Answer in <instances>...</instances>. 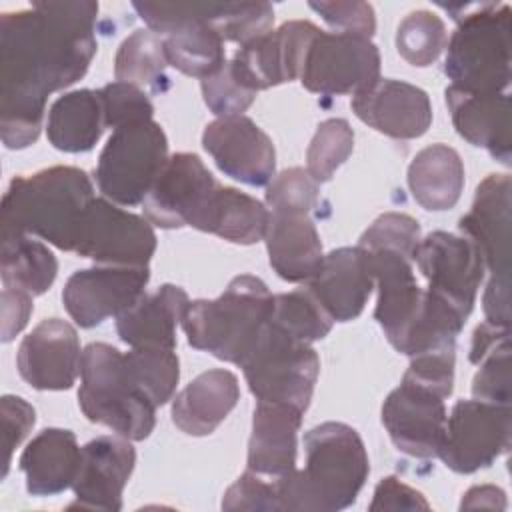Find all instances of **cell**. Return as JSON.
Listing matches in <instances>:
<instances>
[{
    "label": "cell",
    "instance_id": "1",
    "mask_svg": "<svg viewBox=\"0 0 512 512\" xmlns=\"http://www.w3.org/2000/svg\"><path fill=\"white\" fill-rule=\"evenodd\" d=\"M98 4L36 2L0 18V134L10 150L38 140L46 98L80 80L94 54Z\"/></svg>",
    "mask_w": 512,
    "mask_h": 512
},
{
    "label": "cell",
    "instance_id": "2",
    "mask_svg": "<svg viewBox=\"0 0 512 512\" xmlns=\"http://www.w3.org/2000/svg\"><path fill=\"white\" fill-rule=\"evenodd\" d=\"M306 466L274 482L282 512H336L354 504L370 466L358 432L342 422H324L304 436Z\"/></svg>",
    "mask_w": 512,
    "mask_h": 512
},
{
    "label": "cell",
    "instance_id": "3",
    "mask_svg": "<svg viewBox=\"0 0 512 512\" xmlns=\"http://www.w3.org/2000/svg\"><path fill=\"white\" fill-rule=\"evenodd\" d=\"M94 198L88 174L74 166L16 176L2 198V236L34 234L74 252Z\"/></svg>",
    "mask_w": 512,
    "mask_h": 512
},
{
    "label": "cell",
    "instance_id": "4",
    "mask_svg": "<svg viewBox=\"0 0 512 512\" xmlns=\"http://www.w3.org/2000/svg\"><path fill=\"white\" fill-rule=\"evenodd\" d=\"M274 296L250 274L236 276L214 300H194L182 316L188 344L212 356L242 364L272 314Z\"/></svg>",
    "mask_w": 512,
    "mask_h": 512
},
{
    "label": "cell",
    "instance_id": "5",
    "mask_svg": "<svg viewBox=\"0 0 512 512\" xmlns=\"http://www.w3.org/2000/svg\"><path fill=\"white\" fill-rule=\"evenodd\" d=\"M78 404L90 422L104 424L128 440H144L156 424V404L138 388L124 354L94 342L82 350Z\"/></svg>",
    "mask_w": 512,
    "mask_h": 512
},
{
    "label": "cell",
    "instance_id": "6",
    "mask_svg": "<svg viewBox=\"0 0 512 512\" xmlns=\"http://www.w3.org/2000/svg\"><path fill=\"white\" fill-rule=\"evenodd\" d=\"M444 74L466 92H506L510 86V6L474 4L454 16Z\"/></svg>",
    "mask_w": 512,
    "mask_h": 512
},
{
    "label": "cell",
    "instance_id": "7",
    "mask_svg": "<svg viewBox=\"0 0 512 512\" xmlns=\"http://www.w3.org/2000/svg\"><path fill=\"white\" fill-rule=\"evenodd\" d=\"M168 162V140L154 120L116 128L100 152L96 184L102 196L120 206L144 202Z\"/></svg>",
    "mask_w": 512,
    "mask_h": 512
},
{
    "label": "cell",
    "instance_id": "8",
    "mask_svg": "<svg viewBox=\"0 0 512 512\" xmlns=\"http://www.w3.org/2000/svg\"><path fill=\"white\" fill-rule=\"evenodd\" d=\"M250 392L258 400L308 408L320 372L316 350L266 322L254 348L240 364Z\"/></svg>",
    "mask_w": 512,
    "mask_h": 512
},
{
    "label": "cell",
    "instance_id": "9",
    "mask_svg": "<svg viewBox=\"0 0 512 512\" xmlns=\"http://www.w3.org/2000/svg\"><path fill=\"white\" fill-rule=\"evenodd\" d=\"M380 80V52L370 38L322 32L312 38L300 82L306 90L324 96L360 94Z\"/></svg>",
    "mask_w": 512,
    "mask_h": 512
},
{
    "label": "cell",
    "instance_id": "10",
    "mask_svg": "<svg viewBox=\"0 0 512 512\" xmlns=\"http://www.w3.org/2000/svg\"><path fill=\"white\" fill-rule=\"evenodd\" d=\"M510 446V406L460 400L446 418L442 462L460 474L490 466Z\"/></svg>",
    "mask_w": 512,
    "mask_h": 512
},
{
    "label": "cell",
    "instance_id": "11",
    "mask_svg": "<svg viewBox=\"0 0 512 512\" xmlns=\"http://www.w3.org/2000/svg\"><path fill=\"white\" fill-rule=\"evenodd\" d=\"M412 260L428 280V292L468 318L486 270L478 248L466 236L438 230L420 240Z\"/></svg>",
    "mask_w": 512,
    "mask_h": 512
},
{
    "label": "cell",
    "instance_id": "12",
    "mask_svg": "<svg viewBox=\"0 0 512 512\" xmlns=\"http://www.w3.org/2000/svg\"><path fill=\"white\" fill-rule=\"evenodd\" d=\"M154 250L150 222L102 196L94 198L74 252L102 266H148Z\"/></svg>",
    "mask_w": 512,
    "mask_h": 512
},
{
    "label": "cell",
    "instance_id": "13",
    "mask_svg": "<svg viewBox=\"0 0 512 512\" xmlns=\"http://www.w3.org/2000/svg\"><path fill=\"white\" fill-rule=\"evenodd\" d=\"M218 188L196 154L178 152L168 158L142 202L146 220L160 228H196Z\"/></svg>",
    "mask_w": 512,
    "mask_h": 512
},
{
    "label": "cell",
    "instance_id": "14",
    "mask_svg": "<svg viewBox=\"0 0 512 512\" xmlns=\"http://www.w3.org/2000/svg\"><path fill=\"white\" fill-rule=\"evenodd\" d=\"M148 280V266H96L78 270L68 278L62 302L78 326L92 328L128 310L146 292Z\"/></svg>",
    "mask_w": 512,
    "mask_h": 512
},
{
    "label": "cell",
    "instance_id": "15",
    "mask_svg": "<svg viewBox=\"0 0 512 512\" xmlns=\"http://www.w3.org/2000/svg\"><path fill=\"white\" fill-rule=\"evenodd\" d=\"M308 20H290L240 46L230 60L238 80L252 92L300 78L312 38L318 34Z\"/></svg>",
    "mask_w": 512,
    "mask_h": 512
},
{
    "label": "cell",
    "instance_id": "16",
    "mask_svg": "<svg viewBox=\"0 0 512 512\" xmlns=\"http://www.w3.org/2000/svg\"><path fill=\"white\" fill-rule=\"evenodd\" d=\"M444 398L402 380L382 404V424L394 446L412 458L438 456L446 432Z\"/></svg>",
    "mask_w": 512,
    "mask_h": 512
},
{
    "label": "cell",
    "instance_id": "17",
    "mask_svg": "<svg viewBox=\"0 0 512 512\" xmlns=\"http://www.w3.org/2000/svg\"><path fill=\"white\" fill-rule=\"evenodd\" d=\"M202 146L216 166L246 186H266L274 178L276 152L268 134L246 116L216 118L204 128Z\"/></svg>",
    "mask_w": 512,
    "mask_h": 512
},
{
    "label": "cell",
    "instance_id": "18",
    "mask_svg": "<svg viewBox=\"0 0 512 512\" xmlns=\"http://www.w3.org/2000/svg\"><path fill=\"white\" fill-rule=\"evenodd\" d=\"M460 232L478 248L488 282L510 284V176L490 174L476 188L468 214L460 218Z\"/></svg>",
    "mask_w": 512,
    "mask_h": 512
},
{
    "label": "cell",
    "instance_id": "19",
    "mask_svg": "<svg viewBox=\"0 0 512 512\" xmlns=\"http://www.w3.org/2000/svg\"><path fill=\"white\" fill-rule=\"evenodd\" d=\"M16 366L24 382L36 390H68L82 366L76 330L60 320H42L20 342Z\"/></svg>",
    "mask_w": 512,
    "mask_h": 512
},
{
    "label": "cell",
    "instance_id": "20",
    "mask_svg": "<svg viewBox=\"0 0 512 512\" xmlns=\"http://www.w3.org/2000/svg\"><path fill=\"white\" fill-rule=\"evenodd\" d=\"M136 464V452L124 436H98L80 448V466L72 490V506L120 510L122 492Z\"/></svg>",
    "mask_w": 512,
    "mask_h": 512
},
{
    "label": "cell",
    "instance_id": "21",
    "mask_svg": "<svg viewBox=\"0 0 512 512\" xmlns=\"http://www.w3.org/2000/svg\"><path fill=\"white\" fill-rule=\"evenodd\" d=\"M352 110L370 128L398 140L418 138L432 124L428 94L392 78H380L368 90L352 96Z\"/></svg>",
    "mask_w": 512,
    "mask_h": 512
},
{
    "label": "cell",
    "instance_id": "22",
    "mask_svg": "<svg viewBox=\"0 0 512 512\" xmlns=\"http://www.w3.org/2000/svg\"><path fill=\"white\" fill-rule=\"evenodd\" d=\"M370 274L378 288L374 318L388 342L398 350L408 328L420 312L424 290L418 286L412 260L390 250H364Z\"/></svg>",
    "mask_w": 512,
    "mask_h": 512
},
{
    "label": "cell",
    "instance_id": "23",
    "mask_svg": "<svg viewBox=\"0 0 512 512\" xmlns=\"http://www.w3.org/2000/svg\"><path fill=\"white\" fill-rule=\"evenodd\" d=\"M372 288L374 278L366 252L360 246L332 250L308 280V290L334 322L358 318Z\"/></svg>",
    "mask_w": 512,
    "mask_h": 512
},
{
    "label": "cell",
    "instance_id": "24",
    "mask_svg": "<svg viewBox=\"0 0 512 512\" xmlns=\"http://www.w3.org/2000/svg\"><path fill=\"white\" fill-rule=\"evenodd\" d=\"M302 414L292 404L258 400L248 440L246 468L250 472L276 480L296 468V438Z\"/></svg>",
    "mask_w": 512,
    "mask_h": 512
},
{
    "label": "cell",
    "instance_id": "25",
    "mask_svg": "<svg viewBox=\"0 0 512 512\" xmlns=\"http://www.w3.org/2000/svg\"><path fill=\"white\" fill-rule=\"evenodd\" d=\"M446 104L456 132L478 148H486L502 164H510V98L508 92H466L446 88Z\"/></svg>",
    "mask_w": 512,
    "mask_h": 512
},
{
    "label": "cell",
    "instance_id": "26",
    "mask_svg": "<svg viewBox=\"0 0 512 512\" xmlns=\"http://www.w3.org/2000/svg\"><path fill=\"white\" fill-rule=\"evenodd\" d=\"M188 294L174 284H164L152 294H142L128 310L116 316V332L132 348H176V324L188 308Z\"/></svg>",
    "mask_w": 512,
    "mask_h": 512
},
{
    "label": "cell",
    "instance_id": "27",
    "mask_svg": "<svg viewBox=\"0 0 512 512\" xmlns=\"http://www.w3.org/2000/svg\"><path fill=\"white\" fill-rule=\"evenodd\" d=\"M264 240L270 266L286 282H308L324 260L320 234L308 214L270 212Z\"/></svg>",
    "mask_w": 512,
    "mask_h": 512
},
{
    "label": "cell",
    "instance_id": "28",
    "mask_svg": "<svg viewBox=\"0 0 512 512\" xmlns=\"http://www.w3.org/2000/svg\"><path fill=\"white\" fill-rule=\"evenodd\" d=\"M240 398L236 374L224 368L196 376L172 402V422L188 436L212 434Z\"/></svg>",
    "mask_w": 512,
    "mask_h": 512
},
{
    "label": "cell",
    "instance_id": "29",
    "mask_svg": "<svg viewBox=\"0 0 512 512\" xmlns=\"http://www.w3.org/2000/svg\"><path fill=\"white\" fill-rule=\"evenodd\" d=\"M80 466V448L70 430L46 428L30 440L20 456L26 490L32 496H54L74 484Z\"/></svg>",
    "mask_w": 512,
    "mask_h": 512
},
{
    "label": "cell",
    "instance_id": "30",
    "mask_svg": "<svg viewBox=\"0 0 512 512\" xmlns=\"http://www.w3.org/2000/svg\"><path fill=\"white\" fill-rule=\"evenodd\" d=\"M412 198L426 210H450L464 188V164L458 152L446 144L422 148L408 166Z\"/></svg>",
    "mask_w": 512,
    "mask_h": 512
},
{
    "label": "cell",
    "instance_id": "31",
    "mask_svg": "<svg viewBox=\"0 0 512 512\" xmlns=\"http://www.w3.org/2000/svg\"><path fill=\"white\" fill-rule=\"evenodd\" d=\"M106 128L98 90H72L60 96L48 112L46 134L62 152L92 150Z\"/></svg>",
    "mask_w": 512,
    "mask_h": 512
},
{
    "label": "cell",
    "instance_id": "32",
    "mask_svg": "<svg viewBox=\"0 0 512 512\" xmlns=\"http://www.w3.org/2000/svg\"><path fill=\"white\" fill-rule=\"evenodd\" d=\"M270 210L256 198L228 186H220L212 196L196 230L216 234L234 244H254L264 240Z\"/></svg>",
    "mask_w": 512,
    "mask_h": 512
},
{
    "label": "cell",
    "instance_id": "33",
    "mask_svg": "<svg viewBox=\"0 0 512 512\" xmlns=\"http://www.w3.org/2000/svg\"><path fill=\"white\" fill-rule=\"evenodd\" d=\"M58 272L56 256L30 234L2 236L0 276L4 288L22 290L32 296L44 294Z\"/></svg>",
    "mask_w": 512,
    "mask_h": 512
},
{
    "label": "cell",
    "instance_id": "34",
    "mask_svg": "<svg viewBox=\"0 0 512 512\" xmlns=\"http://www.w3.org/2000/svg\"><path fill=\"white\" fill-rule=\"evenodd\" d=\"M168 66L164 38L152 30H134L118 48L114 76L132 86H156Z\"/></svg>",
    "mask_w": 512,
    "mask_h": 512
},
{
    "label": "cell",
    "instance_id": "35",
    "mask_svg": "<svg viewBox=\"0 0 512 512\" xmlns=\"http://www.w3.org/2000/svg\"><path fill=\"white\" fill-rule=\"evenodd\" d=\"M332 322L308 288L274 296L270 324L300 342L312 344L322 340L332 330Z\"/></svg>",
    "mask_w": 512,
    "mask_h": 512
},
{
    "label": "cell",
    "instance_id": "36",
    "mask_svg": "<svg viewBox=\"0 0 512 512\" xmlns=\"http://www.w3.org/2000/svg\"><path fill=\"white\" fill-rule=\"evenodd\" d=\"M126 368L138 388L156 404H166L178 384L180 366L174 350L168 348H132L124 354Z\"/></svg>",
    "mask_w": 512,
    "mask_h": 512
},
{
    "label": "cell",
    "instance_id": "37",
    "mask_svg": "<svg viewBox=\"0 0 512 512\" xmlns=\"http://www.w3.org/2000/svg\"><path fill=\"white\" fill-rule=\"evenodd\" d=\"M446 26L430 10L410 12L396 30L398 54L412 66H430L446 48Z\"/></svg>",
    "mask_w": 512,
    "mask_h": 512
},
{
    "label": "cell",
    "instance_id": "38",
    "mask_svg": "<svg viewBox=\"0 0 512 512\" xmlns=\"http://www.w3.org/2000/svg\"><path fill=\"white\" fill-rule=\"evenodd\" d=\"M354 148V132L344 118H328L310 140L306 152V172L320 184L328 182L334 172L348 160Z\"/></svg>",
    "mask_w": 512,
    "mask_h": 512
},
{
    "label": "cell",
    "instance_id": "39",
    "mask_svg": "<svg viewBox=\"0 0 512 512\" xmlns=\"http://www.w3.org/2000/svg\"><path fill=\"white\" fill-rule=\"evenodd\" d=\"M274 10L268 2H224L212 28L224 42L240 46L270 32Z\"/></svg>",
    "mask_w": 512,
    "mask_h": 512
},
{
    "label": "cell",
    "instance_id": "40",
    "mask_svg": "<svg viewBox=\"0 0 512 512\" xmlns=\"http://www.w3.org/2000/svg\"><path fill=\"white\" fill-rule=\"evenodd\" d=\"M420 240V224L412 216L386 212L360 236L358 246L362 250H390L412 260Z\"/></svg>",
    "mask_w": 512,
    "mask_h": 512
},
{
    "label": "cell",
    "instance_id": "41",
    "mask_svg": "<svg viewBox=\"0 0 512 512\" xmlns=\"http://www.w3.org/2000/svg\"><path fill=\"white\" fill-rule=\"evenodd\" d=\"M318 202V182L304 168H288L274 176L266 188V204L270 212H302Z\"/></svg>",
    "mask_w": 512,
    "mask_h": 512
},
{
    "label": "cell",
    "instance_id": "42",
    "mask_svg": "<svg viewBox=\"0 0 512 512\" xmlns=\"http://www.w3.org/2000/svg\"><path fill=\"white\" fill-rule=\"evenodd\" d=\"M98 94L104 108V122L112 130L152 120L154 106L138 86L116 80L100 88Z\"/></svg>",
    "mask_w": 512,
    "mask_h": 512
},
{
    "label": "cell",
    "instance_id": "43",
    "mask_svg": "<svg viewBox=\"0 0 512 512\" xmlns=\"http://www.w3.org/2000/svg\"><path fill=\"white\" fill-rule=\"evenodd\" d=\"M202 96L206 106L218 118H228L242 116V112L254 102L256 92L238 80L230 62H224L212 76L202 80Z\"/></svg>",
    "mask_w": 512,
    "mask_h": 512
},
{
    "label": "cell",
    "instance_id": "44",
    "mask_svg": "<svg viewBox=\"0 0 512 512\" xmlns=\"http://www.w3.org/2000/svg\"><path fill=\"white\" fill-rule=\"evenodd\" d=\"M472 380V394L478 400L510 406V340L498 344L478 362Z\"/></svg>",
    "mask_w": 512,
    "mask_h": 512
},
{
    "label": "cell",
    "instance_id": "45",
    "mask_svg": "<svg viewBox=\"0 0 512 512\" xmlns=\"http://www.w3.org/2000/svg\"><path fill=\"white\" fill-rule=\"evenodd\" d=\"M402 380L428 388L442 398H448L454 384V346L428 350L412 356V362L404 372Z\"/></svg>",
    "mask_w": 512,
    "mask_h": 512
},
{
    "label": "cell",
    "instance_id": "46",
    "mask_svg": "<svg viewBox=\"0 0 512 512\" xmlns=\"http://www.w3.org/2000/svg\"><path fill=\"white\" fill-rule=\"evenodd\" d=\"M308 6L338 32L370 38L376 30L374 8L366 2H310Z\"/></svg>",
    "mask_w": 512,
    "mask_h": 512
},
{
    "label": "cell",
    "instance_id": "47",
    "mask_svg": "<svg viewBox=\"0 0 512 512\" xmlns=\"http://www.w3.org/2000/svg\"><path fill=\"white\" fill-rule=\"evenodd\" d=\"M224 510H280L274 482L246 470L222 498Z\"/></svg>",
    "mask_w": 512,
    "mask_h": 512
},
{
    "label": "cell",
    "instance_id": "48",
    "mask_svg": "<svg viewBox=\"0 0 512 512\" xmlns=\"http://www.w3.org/2000/svg\"><path fill=\"white\" fill-rule=\"evenodd\" d=\"M34 420H36V412L24 398L10 396V394L2 398V424H4V448H6L4 476L8 474L14 448H18L20 442L28 436L30 428L34 426Z\"/></svg>",
    "mask_w": 512,
    "mask_h": 512
},
{
    "label": "cell",
    "instance_id": "49",
    "mask_svg": "<svg viewBox=\"0 0 512 512\" xmlns=\"http://www.w3.org/2000/svg\"><path fill=\"white\" fill-rule=\"evenodd\" d=\"M430 504L426 498L410 488L408 484L400 482L394 476H386L378 482L374 490V498L370 504V510H428Z\"/></svg>",
    "mask_w": 512,
    "mask_h": 512
},
{
    "label": "cell",
    "instance_id": "50",
    "mask_svg": "<svg viewBox=\"0 0 512 512\" xmlns=\"http://www.w3.org/2000/svg\"><path fill=\"white\" fill-rule=\"evenodd\" d=\"M32 312V294L22 290H2V342H10L26 324Z\"/></svg>",
    "mask_w": 512,
    "mask_h": 512
},
{
    "label": "cell",
    "instance_id": "51",
    "mask_svg": "<svg viewBox=\"0 0 512 512\" xmlns=\"http://www.w3.org/2000/svg\"><path fill=\"white\" fill-rule=\"evenodd\" d=\"M506 506V498L504 492L496 486H474L470 488L464 498L460 508H504Z\"/></svg>",
    "mask_w": 512,
    "mask_h": 512
}]
</instances>
